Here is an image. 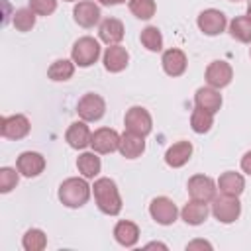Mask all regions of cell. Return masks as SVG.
Segmentation results:
<instances>
[{
	"mask_svg": "<svg viewBox=\"0 0 251 251\" xmlns=\"http://www.w3.org/2000/svg\"><path fill=\"white\" fill-rule=\"evenodd\" d=\"M92 194H94V202L102 214L118 216L122 212V196L112 178H108V176L96 178L92 184Z\"/></svg>",
	"mask_w": 251,
	"mask_h": 251,
	"instance_id": "1",
	"label": "cell"
},
{
	"mask_svg": "<svg viewBox=\"0 0 251 251\" xmlns=\"http://www.w3.org/2000/svg\"><path fill=\"white\" fill-rule=\"evenodd\" d=\"M92 186L86 182V178H78V176H71L67 180L61 182L59 186V200L67 206V208H82L88 198H90Z\"/></svg>",
	"mask_w": 251,
	"mask_h": 251,
	"instance_id": "2",
	"label": "cell"
},
{
	"mask_svg": "<svg viewBox=\"0 0 251 251\" xmlns=\"http://www.w3.org/2000/svg\"><path fill=\"white\" fill-rule=\"evenodd\" d=\"M98 57H100V43L90 35L78 37L71 49V59L78 67H90L98 61Z\"/></svg>",
	"mask_w": 251,
	"mask_h": 251,
	"instance_id": "3",
	"label": "cell"
},
{
	"mask_svg": "<svg viewBox=\"0 0 251 251\" xmlns=\"http://www.w3.org/2000/svg\"><path fill=\"white\" fill-rule=\"evenodd\" d=\"M212 214L222 224H233L241 214V202L237 200V196H227V194L214 196Z\"/></svg>",
	"mask_w": 251,
	"mask_h": 251,
	"instance_id": "4",
	"label": "cell"
},
{
	"mask_svg": "<svg viewBox=\"0 0 251 251\" xmlns=\"http://www.w3.org/2000/svg\"><path fill=\"white\" fill-rule=\"evenodd\" d=\"M124 126H126V131H131V133H137V135L145 137L153 129V120H151V114L143 106H131L126 112Z\"/></svg>",
	"mask_w": 251,
	"mask_h": 251,
	"instance_id": "5",
	"label": "cell"
},
{
	"mask_svg": "<svg viewBox=\"0 0 251 251\" xmlns=\"http://www.w3.org/2000/svg\"><path fill=\"white\" fill-rule=\"evenodd\" d=\"M76 114L84 122H98L106 114V102L100 94L86 92L76 104Z\"/></svg>",
	"mask_w": 251,
	"mask_h": 251,
	"instance_id": "6",
	"label": "cell"
},
{
	"mask_svg": "<svg viewBox=\"0 0 251 251\" xmlns=\"http://www.w3.org/2000/svg\"><path fill=\"white\" fill-rule=\"evenodd\" d=\"M149 214L151 218L159 224V226H171L176 222V216H178V210H176V204L167 198V196H157L151 200L149 204Z\"/></svg>",
	"mask_w": 251,
	"mask_h": 251,
	"instance_id": "7",
	"label": "cell"
},
{
	"mask_svg": "<svg viewBox=\"0 0 251 251\" xmlns=\"http://www.w3.org/2000/svg\"><path fill=\"white\" fill-rule=\"evenodd\" d=\"M29 129H31L29 120L24 114H12L0 120V133L6 139H14V141L24 139L29 133Z\"/></svg>",
	"mask_w": 251,
	"mask_h": 251,
	"instance_id": "8",
	"label": "cell"
},
{
	"mask_svg": "<svg viewBox=\"0 0 251 251\" xmlns=\"http://www.w3.org/2000/svg\"><path fill=\"white\" fill-rule=\"evenodd\" d=\"M186 190L190 194L192 200H200V202H212L214 196H216V190H218V184L206 176V175H194L188 178V184H186Z\"/></svg>",
	"mask_w": 251,
	"mask_h": 251,
	"instance_id": "9",
	"label": "cell"
},
{
	"mask_svg": "<svg viewBox=\"0 0 251 251\" xmlns=\"http://www.w3.org/2000/svg\"><path fill=\"white\" fill-rule=\"evenodd\" d=\"M200 31L204 35H220L226 25H227V20H226V14L216 10V8H208V10H202L198 14V20H196Z\"/></svg>",
	"mask_w": 251,
	"mask_h": 251,
	"instance_id": "10",
	"label": "cell"
},
{
	"mask_svg": "<svg viewBox=\"0 0 251 251\" xmlns=\"http://www.w3.org/2000/svg\"><path fill=\"white\" fill-rule=\"evenodd\" d=\"M120 137L122 135L112 127H98L92 133L90 147H92V151H96L100 155H108V153H114L120 147Z\"/></svg>",
	"mask_w": 251,
	"mask_h": 251,
	"instance_id": "11",
	"label": "cell"
},
{
	"mask_svg": "<svg viewBox=\"0 0 251 251\" xmlns=\"http://www.w3.org/2000/svg\"><path fill=\"white\" fill-rule=\"evenodd\" d=\"M16 169L20 175H24L27 178L39 176L45 169V157L37 151H24L16 159Z\"/></svg>",
	"mask_w": 251,
	"mask_h": 251,
	"instance_id": "12",
	"label": "cell"
},
{
	"mask_svg": "<svg viewBox=\"0 0 251 251\" xmlns=\"http://www.w3.org/2000/svg\"><path fill=\"white\" fill-rule=\"evenodd\" d=\"M100 6L96 0H80L73 8V18L80 27H94L100 22Z\"/></svg>",
	"mask_w": 251,
	"mask_h": 251,
	"instance_id": "13",
	"label": "cell"
},
{
	"mask_svg": "<svg viewBox=\"0 0 251 251\" xmlns=\"http://www.w3.org/2000/svg\"><path fill=\"white\" fill-rule=\"evenodd\" d=\"M206 82H208V86H212V88H224V86H227L229 82H231V78H233V69H231V65L229 63H226V61H212L208 67H206Z\"/></svg>",
	"mask_w": 251,
	"mask_h": 251,
	"instance_id": "14",
	"label": "cell"
},
{
	"mask_svg": "<svg viewBox=\"0 0 251 251\" xmlns=\"http://www.w3.org/2000/svg\"><path fill=\"white\" fill-rule=\"evenodd\" d=\"M161 65H163V71H165L169 76H180V75H184L188 61H186V55H184L182 49L171 47V49L163 51Z\"/></svg>",
	"mask_w": 251,
	"mask_h": 251,
	"instance_id": "15",
	"label": "cell"
},
{
	"mask_svg": "<svg viewBox=\"0 0 251 251\" xmlns=\"http://www.w3.org/2000/svg\"><path fill=\"white\" fill-rule=\"evenodd\" d=\"M90 139H92V131H90V127L86 126L84 120L71 124L67 127V131H65V141L73 149H84V147H88L90 145Z\"/></svg>",
	"mask_w": 251,
	"mask_h": 251,
	"instance_id": "16",
	"label": "cell"
},
{
	"mask_svg": "<svg viewBox=\"0 0 251 251\" xmlns=\"http://www.w3.org/2000/svg\"><path fill=\"white\" fill-rule=\"evenodd\" d=\"M104 69L108 73H122L127 63H129V53L126 51V47L118 45H108L104 51Z\"/></svg>",
	"mask_w": 251,
	"mask_h": 251,
	"instance_id": "17",
	"label": "cell"
},
{
	"mask_svg": "<svg viewBox=\"0 0 251 251\" xmlns=\"http://www.w3.org/2000/svg\"><path fill=\"white\" fill-rule=\"evenodd\" d=\"M124 24L118 18H106L98 25V37L106 45H118L124 39Z\"/></svg>",
	"mask_w": 251,
	"mask_h": 251,
	"instance_id": "18",
	"label": "cell"
},
{
	"mask_svg": "<svg viewBox=\"0 0 251 251\" xmlns=\"http://www.w3.org/2000/svg\"><path fill=\"white\" fill-rule=\"evenodd\" d=\"M118 151L126 159H137L145 151V137L137 135V133H131V131H124L122 137H120Z\"/></svg>",
	"mask_w": 251,
	"mask_h": 251,
	"instance_id": "19",
	"label": "cell"
},
{
	"mask_svg": "<svg viewBox=\"0 0 251 251\" xmlns=\"http://www.w3.org/2000/svg\"><path fill=\"white\" fill-rule=\"evenodd\" d=\"M192 157V143L190 141H176L165 153V163L173 169L184 167Z\"/></svg>",
	"mask_w": 251,
	"mask_h": 251,
	"instance_id": "20",
	"label": "cell"
},
{
	"mask_svg": "<svg viewBox=\"0 0 251 251\" xmlns=\"http://www.w3.org/2000/svg\"><path fill=\"white\" fill-rule=\"evenodd\" d=\"M208 214H210L208 202H200V200H190L180 210V218L188 226H200V224H204V220L208 218Z\"/></svg>",
	"mask_w": 251,
	"mask_h": 251,
	"instance_id": "21",
	"label": "cell"
},
{
	"mask_svg": "<svg viewBox=\"0 0 251 251\" xmlns=\"http://www.w3.org/2000/svg\"><path fill=\"white\" fill-rule=\"evenodd\" d=\"M194 104L198 108H204L212 114H216L220 108H222V94L218 88H212V86H202L196 90L194 94Z\"/></svg>",
	"mask_w": 251,
	"mask_h": 251,
	"instance_id": "22",
	"label": "cell"
},
{
	"mask_svg": "<svg viewBox=\"0 0 251 251\" xmlns=\"http://www.w3.org/2000/svg\"><path fill=\"white\" fill-rule=\"evenodd\" d=\"M216 184H218L220 192L222 194H227V196H239L245 190V178L239 173H235V171L222 173Z\"/></svg>",
	"mask_w": 251,
	"mask_h": 251,
	"instance_id": "23",
	"label": "cell"
},
{
	"mask_svg": "<svg viewBox=\"0 0 251 251\" xmlns=\"http://www.w3.org/2000/svg\"><path fill=\"white\" fill-rule=\"evenodd\" d=\"M114 239L122 247H133L139 241V227L129 220H120L114 226Z\"/></svg>",
	"mask_w": 251,
	"mask_h": 251,
	"instance_id": "24",
	"label": "cell"
},
{
	"mask_svg": "<svg viewBox=\"0 0 251 251\" xmlns=\"http://www.w3.org/2000/svg\"><path fill=\"white\" fill-rule=\"evenodd\" d=\"M76 169H78V173L84 176V178H94V176H98V173H100V169H102V163H100V157L96 155V151H84V153H80L78 155V159H76Z\"/></svg>",
	"mask_w": 251,
	"mask_h": 251,
	"instance_id": "25",
	"label": "cell"
},
{
	"mask_svg": "<svg viewBox=\"0 0 251 251\" xmlns=\"http://www.w3.org/2000/svg\"><path fill=\"white\" fill-rule=\"evenodd\" d=\"M73 75H75V61L73 59H57L47 69V76L51 80H55V82L69 80Z\"/></svg>",
	"mask_w": 251,
	"mask_h": 251,
	"instance_id": "26",
	"label": "cell"
},
{
	"mask_svg": "<svg viewBox=\"0 0 251 251\" xmlns=\"http://www.w3.org/2000/svg\"><path fill=\"white\" fill-rule=\"evenodd\" d=\"M214 126V114L204 110V108H194L192 110V116H190V127L194 133H206L210 131Z\"/></svg>",
	"mask_w": 251,
	"mask_h": 251,
	"instance_id": "27",
	"label": "cell"
},
{
	"mask_svg": "<svg viewBox=\"0 0 251 251\" xmlns=\"http://www.w3.org/2000/svg\"><path fill=\"white\" fill-rule=\"evenodd\" d=\"M229 33L241 43H251V20L247 16H237L229 22Z\"/></svg>",
	"mask_w": 251,
	"mask_h": 251,
	"instance_id": "28",
	"label": "cell"
},
{
	"mask_svg": "<svg viewBox=\"0 0 251 251\" xmlns=\"http://www.w3.org/2000/svg\"><path fill=\"white\" fill-rule=\"evenodd\" d=\"M139 39H141V45L151 53H159L163 49V35L155 25H147L145 29H141Z\"/></svg>",
	"mask_w": 251,
	"mask_h": 251,
	"instance_id": "29",
	"label": "cell"
},
{
	"mask_svg": "<svg viewBox=\"0 0 251 251\" xmlns=\"http://www.w3.org/2000/svg\"><path fill=\"white\" fill-rule=\"evenodd\" d=\"M22 247H24L25 251H41V249L47 247V235H45L41 229L31 227V229H27V231L24 233V237H22Z\"/></svg>",
	"mask_w": 251,
	"mask_h": 251,
	"instance_id": "30",
	"label": "cell"
},
{
	"mask_svg": "<svg viewBox=\"0 0 251 251\" xmlns=\"http://www.w3.org/2000/svg\"><path fill=\"white\" fill-rule=\"evenodd\" d=\"M35 12L31 8H20L14 12L12 16V24L18 31H29L33 25H35Z\"/></svg>",
	"mask_w": 251,
	"mask_h": 251,
	"instance_id": "31",
	"label": "cell"
},
{
	"mask_svg": "<svg viewBox=\"0 0 251 251\" xmlns=\"http://www.w3.org/2000/svg\"><path fill=\"white\" fill-rule=\"evenodd\" d=\"M129 12L139 20H151L157 12L155 0H129Z\"/></svg>",
	"mask_w": 251,
	"mask_h": 251,
	"instance_id": "32",
	"label": "cell"
},
{
	"mask_svg": "<svg viewBox=\"0 0 251 251\" xmlns=\"http://www.w3.org/2000/svg\"><path fill=\"white\" fill-rule=\"evenodd\" d=\"M18 169H10V167H2L0 169V192L2 194H8L12 188H16L20 176L16 173Z\"/></svg>",
	"mask_w": 251,
	"mask_h": 251,
	"instance_id": "33",
	"label": "cell"
},
{
	"mask_svg": "<svg viewBox=\"0 0 251 251\" xmlns=\"http://www.w3.org/2000/svg\"><path fill=\"white\" fill-rule=\"evenodd\" d=\"M29 8L37 16H51L57 10V0H29Z\"/></svg>",
	"mask_w": 251,
	"mask_h": 251,
	"instance_id": "34",
	"label": "cell"
},
{
	"mask_svg": "<svg viewBox=\"0 0 251 251\" xmlns=\"http://www.w3.org/2000/svg\"><path fill=\"white\" fill-rule=\"evenodd\" d=\"M241 171L251 175V151H247L243 157H241Z\"/></svg>",
	"mask_w": 251,
	"mask_h": 251,
	"instance_id": "35",
	"label": "cell"
},
{
	"mask_svg": "<svg viewBox=\"0 0 251 251\" xmlns=\"http://www.w3.org/2000/svg\"><path fill=\"white\" fill-rule=\"evenodd\" d=\"M196 247H206V249H212V245H210L208 241H202V239H196V241H192V243H188V245H186V249H196Z\"/></svg>",
	"mask_w": 251,
	"mask_h": 251,
	"instance_id": "36",
	"label": "cell"
},
{
	"mask_svg": "<svg viewBox=\"0 0 251 251\" xmlns=\"http://www.w3.org/2000/svg\"><path fill=\"white\" fill-rule=\"evenodd\" d=\"M96 2L102 4V6H118V4H122L126 0H96Z\"/></svg>",
	"mask_w": 251,
	"mask_h": 251,
	"instance_id": "37",
	"label": "cell"
},
{
	"mask_svg": "<svg viewBox=\"0 0 251 251\" xmlns=\"http://www.w3.org/2000/svg\"><path fill=\"white\" fill-rule=\"evenodd\" d=\"M247 18H249V20H251V2H249V4H247Z\"/></svg>",
	"mask_w": 251,
	"mask_h": 251,
	"instance_id": "38",
	"label": "cell"
},
{
	"mask_svg": "<svg viewBox=\"0 0 251 251\" xmlns=\"http://www.w3.org/2000/svg\"><path fill=\"white\" fill-rule=\"evenodd\" d=\"M65 2H76V0H65Z\"/></svg>",
	"mask_w": 251,
	"mask_h": 251,
	"instance_id": "39",
	"label": "cell"
},
{
	"mask_svg": "<svg viewBox=\"0 0 251 251\" xmlns=\"http://www.w3.org/2000/svg\"><path fill=\"white\" fill-rule=\"evenodd\" d=\"M231 2H239V0H231Z\"/></svg>",
	"mask_w": 251,
	"mask_h": 251,
	"instance_id": "40",
	"label": "cell"
},
{
	"mask_svg": "<svg viewBox=\"0 0 251 251\" xmlns=\"http://www.w3.org/2000/svg\"><path fill=\"white\" fill-rule=\"evenodd\" d=\"M249 55H251V51H249Z\"/></svg>",
	"mask_w": 251,
	"mask_h": 251,
	"instance_id": "41",
	"label": "cell"
}]
</instances>
